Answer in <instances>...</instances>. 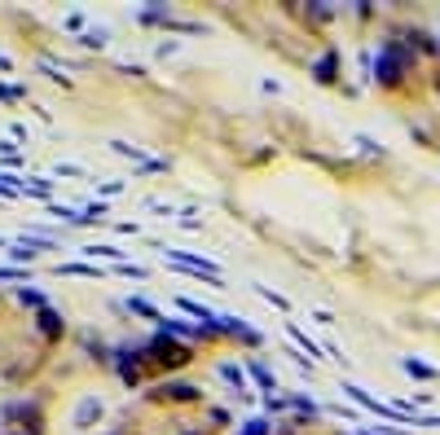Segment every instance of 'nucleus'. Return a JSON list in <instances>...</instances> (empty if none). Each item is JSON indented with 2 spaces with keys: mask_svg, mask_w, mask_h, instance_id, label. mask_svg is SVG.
<instances>
[{
  "mask_svg": "<svg viewBox=\"0 0 440 435\" xmlns=\"http://www.w3.org/2000/svg\"><path fill=\"white\" fill-rule=\"evenodd\" d=\"M58 273H67V277H102V269H97V264H62Z\"/></svg>",
  "mask_w": 440,
  "mask_h": 435,
  "instance_id": "nucleus-8",
  "label": "nucleus"
},
{
  "mask_svg": "<svg viewBox=\"0 0 440 435\" xmlns=\"http://www.w3.org/2000/svg\"><path fill=\"white\" fill-rule=\"evenodd\" d=\"M0 246H5V238H0Z\"/></svg>",
  "mask_w": 440,
  "mask_h": 435,
  "instance_id": "nucleus-19",
  "label": "nucleus"
},
{
  "mask_svg": "<svg viewBox=\"0 0 440 435\" xmlns=\"http://www.w3.org/2000/svg\"><path fill=\"white\" fill-rule=\"evenodd\" d=\"M84 255H93V260H97V255H106V260H119L124 250H119V246H84Z\"/></svg>",
  "mask_w": 440,
  "mask_h": 435,
  "instance_id": "nucleus-12",
  "label": "nucleus"
},
{
  "mask_svg": "<svg viewBox=\"0 0 440 435\" xmlns=\"http://www.w3.org/2000/svg\"><path fill=\"white\" fill-rule=\"evenodd\" d=\"M18 304H27V308H44V295H40V290H27V286H22V290H18Z\"/></svg>",
  "mask_w": 440,
  "mask_h": 435,
  "instance_id": "nucleus-11",
  "label": "nucleus"
},
{
  "mask_svg": "<svg viewBox=\"0 0 440 435\" xmlns=\"http://www.w3.org/2000/svg\"><path fill=\"white\" fill-rule=\"evenodd\" d=\"M0 71H13V62H9V58H0Z\"/></svg>",
  "mask_w": 440,
  "mask_h": 435,
  "instance_id": "nucleus-18",
  "label": "nucleus"
},
{
  "mask_svg": "<svg viewBox=\"0 0 440 435\" xmlns=\"http://www.w3.org/2000/svg\"><path fill=\"white\" fill-rule=\"evenodd\" d=\"M159 396H168V400H199V387H189V382H163Z\"/></svg>",
  "mask_w": 440,
  "mask_h": 435,
  "instance_id": "nucleus-6",
  "label": "nucleus"
},
{
  "mask_svg": "<svg viewBox=\"0 0 440 435\" xmlns=\"http://www.w3.org/2000/svg\"><path fill=\"white\" fill-rule=\"evenodd\" d=\"M13 277H22L18 269H0V281H13Z\"/></svg>",
  "mask_w": 440,
  "mask_h": 435,
  "instance_id": "nucleus-17",
  "label": "nucleus"
},
{
  "mask_svg": "<svg viewBox=\"0 0 440 435\" xmlns=\"http://www.w3.org/2000/svg\"><path fill=\"white\" fill-rule=\"evenodd\" d=\"M79 40H84L88 48H102V44H106V27H97V31H84Z\"/></svg>",
  "mask_w": 440,
  "mask_h": 435,
  "instance_id": "nucleus-14",
  "label": "nucleus"
},
{
  "mask_svg": "<svg viewBox=\"0 0 440 435\" xmlns=\"http://www.w3.org/2000/svg\"><path fill=\"white\" fill-rule=\"evenodd\" d=\"M119 273L124 277H145V269H137V264H119Z\"/></svg>",
  "mask_w": 440,
  "mask_h": 435,
  "instance_id": "nucleus-16",
  "label": "nucleus"
},
{
  "mask_svg": "<svg viewBox=\"0 0 440 435\" xmlns=\"http://www.w3.org/2000/svg\"><path fill=\"white\" fill-rule=\"evenodd\" d=\"M247 370H251V374H255V382H260V387H265V392H269V396H273V387H278V382H273V374H269V370H265V365H260V361H251V365H247Z\"/></svg>",
  "mask_w": 440,
  "mask_h": 435,
  "instance_id": "nucleus-10",
  "label": "nucleus"
},
{
  "mask_svg": "<svg viewBox=\"0 0 440 435\" xmlns=\"http://www.w3.org/2000/svg\"><path fill=\"white\" fill-rule=\"evenodd\" d=\"M291 339H295V343H300V347H304V352H308V361H313V356H321V347H317V343H313V339H308V334H304V330H300V326H291Z\"/></svg>",
  "mask_w": 440,
  "mask_h": 435,
  "instance_id": "nucleus-9",
  "label": "nucleus"
},
{
  "mask_svg": "<svg viewBox=\"0 0 440 435\" xmlns=\"http://www.w3.org/2000/svg\"><path fill=\"white\" fill-rule=\"evenodd\" d=\"M335 71H339V53H335V48H326V53L313 62V75H317L321 83H331V79H335Z\"/></svg>",
  "mask_w": 440,
  "mask_h": 435,
  "instance_id": "nucleus-3",
  "label": "nucleus"
},
{
  "mask_svg": "<svg viewBox=\"0 0 440 435\" xmlns=\"http://www.w3.org/2000/svg\"><path fill=\"white\" fill-rule=\"evenodd\" d=\"M110 435H119V431H110Z\"/></svg>",
  "mask_w": 440,
  "mask_h": 435,
  "instance_id": "nucleus-20",
  "label": "nucleus"
},
{
  "mask_svg": "<svg viewBox=\"0 0 440 435\" xmlns=\"http://www.w3.org/2000/svg\"><path fill=\"white\" fill-rule=\"evenodd\" d=\"M97 417H102V400H97V396H84V400L75 405V417H71V427H93Z\"/></svg>",
  "mask_w": 440,
  "mask_h": 435,
  "instance_id": "nucleus-2",
  "label": "nucleus"
},
{
  "mask_svg": "<svg viewBox=\"0 0 440 435\" xmlns=\"http://www.w3.org/2000/svg\"><path fill=\"white\" fill-rule=\"evenodd\" d=\"M36 326H40V334H48V339H58V334H62V316H58L53 308H40Z\"/></svg>",
  "mask_w": 440,
  "mask_h": 435,
  "instance_id": "nucleus-7",
  "label": "nucleus"
},
{
  "mask_svg": "<svg viewBox=\"0 0 440 435\" xmlns=\"http://www.w3.org/2000/svg\"><path fill=\"white\" fill-rule=\"evenodd\" d=\"M220 378L229 382V387H238V396H247V370H242V365L225 361V365H220Z\"/></svg>",
  "mask_w": 440,
  "mask_h": 435,
  "instance_id": "nucleus-5",
  "label": "nucleus"
},
{
  "mask_svg": "<svg viewBox=\"0 0 440 435\" xmlns=\"http://www.w3.org/2000/svg\"><path fill=\"white\" fill-rule=\"evenodd\" d=\"M238 435H269V422H260V417H251V422L242 427Z\"/></svg>",
  "mask_w": 440,
  "mask_h": 435,
  "instance_id": "nucleus-15",
  "label": "nucleus"
},
{
  "mask_svg": "<svg viewBox=\"0 0 440 435\" xmlns=\"http://www.w3.org/2000/svg\"><path fill=\"white\" fill-rule=\"evenodd\" d=\"M405 71H410V48H405L401 40H387V44L379 48V66H374V79L396 83Z\"/></svg>",
  "mask_w": 440,
  "mask_h": 435,
  "instance_id": "nucleus-1",
  "label": "nucleus"
},
{
  "mask_svg": "<svg viewBox=\"0 0 440 435\" xmlns=\"http://www.w3.org/2000/svg\"><path fill=\"white\" fill-rule=\"evenodd\" d=\"M401 370L410 374V378H422V382H432V378H440L436 374V365H427V361H418V356H405L401 361Z\"/></svg>",
  "mask_w": 440,
  "mask_h": 435,
  "instance_id": "nucleus-4",
  "label": "nucleus"
},
{
  "mask_svg": "<svg viewBox=\"0 0 440 435\" xmlns=\"http://www.w3.org/2000/svg\"><path fill=\"white\" fill-rule=\"evenodd\" d=\"M128 308H133V312H141V316H150V321H163V316H159L150 304H145V299H128Z\"/></svg>",
  "mask_w": 440,
  "mask_h": 435,
  "instance_id": "nucleus-13",
  "label": "nucleus"
}]
</instances>
